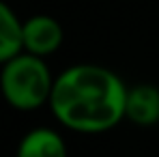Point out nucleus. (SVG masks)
Listing matches in <instances>:
<instances>
[{"label": "nucleus", "mask_w": 159, "mask_h": 157, "mask_svg": "<svg viewBox=\"0 0 159 157\" xmlns=\"http://www.w3.org/2000/svg\"><path fill=\"white\" fill-rule=\"evenodd\" d=\"M127 84L123 78L95 62H78L56 73L48 108L65 129L97 136L125 121Z\"/></svg>", "instance_id": "1"}, {"label": "nucleus", "mask_w": 159, "mask_h": 157, "mask_svg": "<svg viewBox=\"0 0 159 157\" xmlns=\"http://www.w3.org/2000/svg\"><path fill=\"white\" fill-rule=\"evenodd\" d=\"M54 78L43 56L20 52L0 65V95L17 112H34L48 105Z\"/></svg>", "instance_id": "2"}, {"label": "nucleus", "mask_w": 159, "mask_h": 157, "mask_svg": "<svg viewBox=\"0 0 159 157\" xmlns=\"http://www.w3.org/2000/svg\"><path fill=\"white\" fill-rule=\"evenodd\" d=\"M62 41H65V30H62V24L54 15L37 13L22 22L24 52L48 58L60 50Z\"/></svg>", "instance_id": "3"}, {"label": "nucleus", "mask_w": 159, "mask_h": 157, "mask_svg": "<svg viewBox=\"0 0 159 157\" xmlns=\"http://www.w3.org/2000/svg\"><path fill=\"white\" fill-rule=\"evenodd\" d=\"M125 121L135 127H153L159 123V88L155 84L127 86Z\"/></svg>", "instance_id": "4"}, {"label": "nucleus", "mask_w": 159, "mask_h": 157, "mask_svg": "<svg viewBox=\"0 0 159 157\" xmlns=\"http://www.w3.org/2000/svg\"><path fill=\"white\" fill-rule=\"evenodd\" d=\"M15 157H69V149L58 129L41 125L20 138Z\"/></svg>", "instance_id": "5"}, {"label": "nucleus", "mask_w": 159, "mask_h": 157, "mask_svg": "<svg viewBox=\"0 0 159 157\" xmlns=\"http://www.w3.org/2000/svg\"><path fill=\"white\" fill-rule=\"evenodd\" d=\"M22 22L24 20H20L17 13L4 0H0V65L24 52Z\"/></svg>", "instance_id": "6"}]
</instances>
